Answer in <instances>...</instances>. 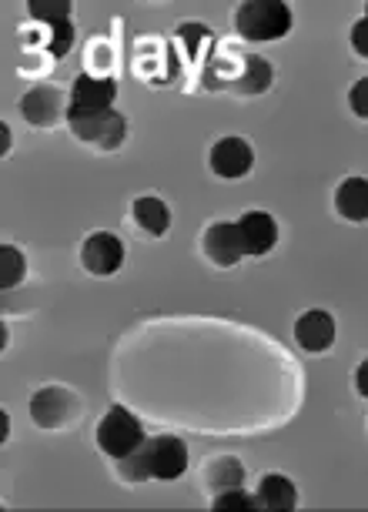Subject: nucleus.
Wrapping results in <instances>:
<instances>
[{
	"label": "nucleus",
	"mask_w": 368,
	"mask_h": 512,
	"mask_svg": "<svg viewBox=\"0 0 368 512\" xmlns=\"http://www.w3.org/2000/svg\"><path fill=\"white\" fill-rule=\"evenodd\" d=\"M27 11H31L34 17V24H41V27H61L71 21V4L67 0H31L27 4Z\"/></svg>",
	"instance_id": "nucleus-18"
},
{
	"label": "nucleus",
	"mask_w": 368,
	"mask_h": 512,
	"mask_svg": "<svg viewBox=\"0 0 368 512\" xmlns=\"http://www.w3.org/2000/svg\"><path fill=\"white\" fill-rule=\"evenodd\" d=\"M178 37H181V44H184V51H188V57H198L201 44L211 47V41H215V34H211L208 27H198V24H181Z\"/></svg>",
	"instance_id": "nucleus-22"
},
{
	"label": "nucleus",
	"mask_w": 368,
	"mask_h": 512,
	"mask_svg": "<svg viewBox=\"0 0 368 512\" xmlns=\"http://www.w3.org/2000/svg\"><path fill=\"white\" fill-rule=\"evenodd\" d=\"M21 114L34 128H51V124L64 114V94L47 84H37L21 98Z\"/></svg>",
	"instance_id": "nucleus-12"
},
{
	"label": "nucleus",
	"mask_w": 368,
	"mask_h": 512,
	"mask_svg": "<svg viewBox=\"0 0 368 512\" xmlns=\"http://www.w3.org/2000/svg\"><path fill=\"white\" fill-rule=\"evenodd\" d=\"M258 506L268 509V512H292L298 506V492H295V482L288 476H278L271 472L258 482Z\"/></svg>",
	"instance_id": "nucleus-14"
},
{
	"label": "nucleus",
	"mask_w": 368,
	"mask_h": 512,
	"mask_svg": "<svg viewBox=\"0 0 368 512\" xmlns=\"http://www.w3.org/2000/svg\"><path fill=\"white\" fill-rule=\"evenodd\" d=\"M205 482L215 492H225V489H238L241 482H245V466H241L238 459L231 456H221L215 459L211 466L205 469Z\"/></svg>",
	"instance_id": "nucleus-17"
},
{
	"label": "nucleus",
	"mask_w": 368,
	"mask_h": 512,
	"mask_svg": "<svg viewBox=\"0 0 368 512\" xmlns=\"http://www.w3.org/2000/svg\"><path fill=\"white\" fill-rule=\"evenodd\" d=\"M27 275V262H24V251L14 245L0 248V288H14L21 285Z\"/></svg>",
	"instance_id": "nucleus-19"
},
{
	"label": "nucleus",
	"mask_w": 368,
	"mask_h": 512,
	"mask_svg": "<svg viewBox=\"0 0 368 512\" xmlns=\"http://www.w3.org/2000/svg\"><path fill=\"white\" fill-rule=\"evenodd\" d=\"M188 469V446L178 436H154L144 439L138 452L128 459H118V472L124 482H144V479H178Z\"/></svg>",
	"instance_id": "nucleus-1"
},
{
	"label": "nucleus",
	"mask_w": 368,
	"mask_h": 512,
	"mask_svg": "<svg viewBox=\"0 0 368 512\" xmlns=\"http://www.w3.org/2000/svg\"><path fill=\"white\" fill-rule=\"evenodd\" d=\"M238 231L241 241H245V255H268L278 241V225L268 211H245L238 218Z\"/></svg>",
	"instance_id": "nucleus-13"
},
{
	"label": "nucleus",
	"mask_w": 368,
	"mask_h": 512,
	"mask_svg": "<svg viewBox=\"0 0 368 512\" xmlns=\"http://www.w3.org/2000/svg\"><path fill=\"white\" fill-rule=\"evenodd\" d=\"M118 98V84L114 77L98 74H77L71 98H67V118H87V114H104L114 108Z\"/></svg>",
	"instance_id": "nucleus-5"
},
{
	"label": "nucleus",
	"mask_w": 368,
	"mask_h": 512,
	"mask_svg": "<svg viewBox=\"0 0 368 512\" xmlns=\"http://www.w3.org/2000/svg\"><path fill=\"white\" fill-rule=\"evenodd\" d=\"M67 124H71L74 138L94 144V148H101V151L121 148V141L128 138V118L114 108L104 114H87V118H67Z\"/></svg>",
	"instance_id": "nucleus-6"
},
{
	"label": "nucleus",
	"mask_w": 368,
	"mask_h": 512,
	"mask_svg": "<svg viewBox=\"0 0 368 512\" xmlns=\"http://www.w3.org/2000/svg\"><path fill=\"white\" fill-rule=\"evenodd\" d=\"M144 439L148 436H144L141 419L131 409H124V405H111L108 415H104L98 425V446L104 456H111L114 462L138 452L144 446Z\"/></svg>",
	"instance_id": "nucleus-3"
},
{
	"label": "nucleus",
	"mask_w": 368,
	"mask_h": 512,
	"mask_svg": "<svg viewBox=\"0 0 368 512\" xmlns=\"http://www.w3.org/2000/svg\"><path fill=\"white\" fill-rule=\"evenodd\" d=\"M365 17H368V7H365Z\"/></svg>",
	"instance_id": "nucleus-27"
},
{
	"label": "nucleus",
	"mask_w": 368,
	"mask_h": 512,
	"mask_svg": "<svg viewBox=\"0 0 368 512\" xmlns=\"http://www.w3.org/2000/svg\"><path fill=\"white\" fill-rule=\"evenodd\" d=\"M71 47H74V24L71 21L61 27H47V54L64 57V54H71Z\"/></svg>",
	"instance_id": "nucleus-21"
},
{
	"label": "nucleus",
	"mask_w": 368,
	"mask_h": 512,
	"mask_svg": "<svg viewBox=\"0 0 368 512\" xmlns=\"http://www.w3.org/2000/svg\"><path fill=\"white\" fill-rule=\"evenodd\" d=\"M134 221H138L148 235L161 238L171 225V211L161 198H138L134 201Z\"/></svg>",
	"instance_id": "nucleus-16"
},
{
	"label": "nucleus",
	"mask_w": 368,
	"mask_h": 512,
	"mask_svg": "<svg viewBox=\"0 0 368 512\" xmlns=\"http://www.w3.org/2000/svg\"><path fill=\"white\" fill-rule=\"evenodd\" d=\"M238 74L225 71V67L211 64L205 74L208 88H228L235 94H261L271 84V64L258 54H241V67H235Z\"/></svg>",
	"instance_id": "nucleus-4"
},
{
	"label": "nucleus",
	"mask_w": 368,
	"mask_h": 512,
	"mask_svg": "<svg viewBox=\"0 0 368 512\" xmlns=\"http://www.w3.org/2000/svg\"><path fill=\"white\" fill-rule=\"evenodd\" d=\"M201 248H205V255L218 268H235L245 258V241H241L238 221H218V225H211L205 231V238H201Z\"/></svg>",
	"instance_id": "nucleus-8"
},
{
	"label": "nucleus",
	"mask_w": 368,
	"mask_h": 512,
	"mask_svg": "<svg viewBox=\"0 0 368 512\" xmlns=\"http://www.w3.org/2000/svg\"><path fill=\"white\" fill-rule=\"evenodd\" d=\"M11 151V131H7V124H0V154Z\"/></svg>",
	"instance_id": "nucleus-26"
},
{
	"label": "nucleus",
	"mask_w": 368,
	"mask_h": 512,
	"mask_svg": "<svg viewBox=\"0 0 368 512\" xmlns=\"http://www.w3.org/2000/svg\"><path fill=\"white\" fill-rule=\"evenodd\" d=\"M251 164H255V151L241 138H221L215 148H211V171H215L218 178L238 181L248 175Z\"/></svg>",
	"instance_id": "nucleus-10"
},
{
	"label": "nucleus",
	"mask_w": 368,
	"mask_h": 512,
	"mask_svg": "<svg viewBox=\"0 0 368 512\" xmlns=\"http://www.w3.org/2000/svg\"><path fill=\"white\" fill-rule=\"evenodd\" d=\"M335 211L345 221H368V178H348L335 191Z\"/></svg>",
	"instance_id": "nucleus-15"
},
{
	"label": "nucleus",
	"mask_w": 368,
	"mask_h": 512,
	"mask_svg": "<svg viewBox=\"0 0 368 512\" xmlns=\"http://www.w3.org/2000/svg\"><path fill=\"white\" fill-rule=\"evenodd\" d=\"M355 389L362 399H368V359L358 365V372H355Z\"/></svg>",
	"instance_id": "nucleus-25"
},
{
	"label": "nucleus",
	"mask_w": 368,
	"mask_h": 512,
	"mask_svg": "<svg viewBox=\"0 0 368 512\" xmlns=\"http://www.w3.org/2000/svg\"><path fill=\"white\" fill-rule=\"evenodd\" d=\"M211 509L215 512H258V496H248L245 489H225V492H218L215 502H211Z\"/></svg>",
	"instance_id": "nucleus-20"
},
{
	"label": "nucleus",
	"mask_w": 368,
	"mask_h": 512,
	"mask_svg": "<svg viewBox=\"0 0 368 512\" xmlns=\"http://www.w3.org/2000/svg\"><path fill=\"white\" fill-rule=\"evenodd\" d=\"M81 265L91 275H114L124 265V245L121 238H114L111 231H94L81 248Z\"/></svg>",
	"instance_id": "nucleus-9"
},
{
	"label": "nucleus",
	"mask_w": 368,
	"mask_h": 512,
	"mask_svg": "<svg viewBox=\"0 0 368 512\" xmlns=\"http://www.w3.org/2000/svg\"><path fill=\"white\" fill-rule=\"evenodd\" d=\"M235 27L248 44L282 41L292 31V7L282 0H245L235 14Z\"/></svg>",
	"instance_id": "nucleus-2"
},
{
	"label": "nucleus",
	"mask_w": 368,
	"mask_h": 512,
	"mask_svg": "<svg viewBox=\"0 0 368 512\" xmlns=\"http://www.w3.org/2000/svg\"><path fill=\"white\" fill-rule=\"evenodd\" d=\"M77 399L61 385H51V389H41L31 399V419L41 425V429H64L67 422L77 415Z\"/></svg>",
	"instance_id": "nucleus-7"
},
{
	"label": "nucleus",
	"mask_w": 368,
	"mask_h": 512,
	"mask_svg": "<svg viewBox=\"0 0 368 512\" xmlns=\"http://www.w3.org/2000/svg\"><path fill=\"white\" fill-rule=\"evenodd\" d=\"M348 104H352V111L358 114V118L368 121V77H362V81L348 91Z\"/></svg>",
	"instance_id": "nucleus-23"
},
{
	"label": "nucleus",
	"mask_w": 368,
	"mask_h": 512,
	"mask_svg": "<svg viewBox=\"0 0 368 512\" xmlns=\"http://www.w3.org/2000/svg\"><path fill=\"white\" fill-rule=\"evenodd\" d=\"M295 338H298V345L312 355L328 352L335 342V318L322 312V308H312V312H305L295 322Z\"/></svg>",
	"instance_id": "nucleus-11"
},
{
	"label": "nucleus",
	"mask_w": 368,
	"mask_h": 512,
	"mask_svg": "<svg viewBox=\"0 0 368 512\" xmlns=\"http://www.w3.org/2000/svg\"><path fill=\"white\" fill-rule=\"evenodd\" d=\"M352 47H355V54L368 57V17H362V21L352 27Z\"/></svg>",
	"instance_id": "nucleus-24"
}]
</instances>
